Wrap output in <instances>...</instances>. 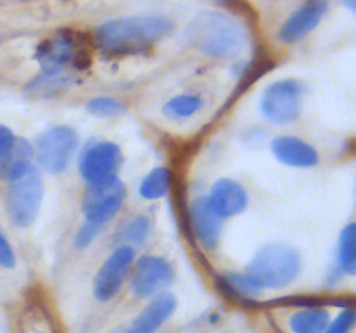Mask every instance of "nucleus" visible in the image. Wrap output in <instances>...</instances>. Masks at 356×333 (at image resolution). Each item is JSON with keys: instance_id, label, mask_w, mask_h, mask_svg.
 Segmentation results:
<instances>
[{"instance_id": "obj_1", "label": "nucleus", "mask_w": 356, "mask_h": 333, "mask_svg": "<svg viewBox=\"0 0 356 333\" xmlns=\"http://www.w3.org/2000/svg\"><path fill=\"white\" fill-rule=\"evenodd\" d=\"M174 23L159 14L120 17L101 24L96 31V44L104 54H141L169 37Z\"/></svg>"}, {"instance_id": "obj_2", "label": "nucleus", "mask_w": 356, "mask_h": 333, "mask_svg": "<svg viewBox=\"0 0 356 333\" xmlns=\"http://www.w3.org/2000/svg\"><path fill=\"white\" fill-rule=\"evenodd\" d=\"M188 40L209 58L233 59L245 51L249 35L235 17L205 10L188 26Z\"/></svg>"}, {"instance_id": "obj_3", "label": "nucleus", "mask_w": 356, "mask_h": 333, "mask_svg": "<svg viewBox=\"0 0 356 333\" xmlns=\"http://www.w3.org/2000/svg\"><path fill=\"white\" fill-rule=\"evenodd\" d=\"M302 269V259L294 246L282 241L261 246L247 266L261 288H285L294 283Z\"/></svg>"}, {"instance_id": "obj_4", "label": "nucleus", "mask_w": 356, "mask_h": 333, "mask_svg": "<svg viewBox=\"0 0 356 333\" xmlns=\"http://www.w3.org/2000/svg\"><path fill=\"white\" fill-rule=\"evenodd\" d=\"M44 200V180L31 163L17 176L9 179L6 193V210L10 222L17 228H28L37 221Z\"/></svg>"}, {"instance_id": "obj_5", "label": "nucleus", "mask_w": 356, "mask_h": 333, "mask_svg": "<svg viewBox=\"0 0 356 333\" xmlns=\"http://www.w3.org/2000/svg\"><path fill=\"white\" fill-rule=\"evenodd\" d=\"M79 149V134L68 125H54L37 137L33 156L38 166L49 173H61Z\"/></svg>"}, {"instance_id": "obj_6", "label": "nucleus", "mask_w": 356, "mask_h": 333, "mask_svg": "<svg viewBox=\"0 0 356 333\" xmlns=\"http://www.w3.org/2000/svg\"><path fill=\"white\" fill-rule=\"evenodd\" d=\"M305 85L298 80H278L264 89L259 110L268 121L275 125H289L301 117Z\"/></svg>"}, {"instance_id": "obj_7", "label": "nucleus", "mask_w": 356, "mask_h": 333, "mask_svg": "<svg viewBox=\"0 0 356 333\" xmlns=\"http://www.w3.org/2000/svg\"><path fill=\"white\" fill-rule=\"evenodd\" d=\"M37 61L44 73H65V68H80L87 61L83 42L72 30H59L45 38L37 49Z\"/></svg>"}, {"instance_id": "obj_8", "label": "nucleus", "mask_w": 356, "mask_h": 333, "mask_svg": "<svg viewBox=\"0 0 356 333\" xmlns=\"http://www.w3.org/2000/svg\"><path fill=\"white\" fill-rule=\"evenodd\" d=\"M125 201V186L118 177H113L104 182L92 184L87 187L82 201V210L86 221L94 224L106 225Z\"/></svg>"}, {"instance_id": "obj_9", "label": "nucleus", "mask_w": 356, "mask_h": 333, "mask_svg": "<svg viewBox=\"0 0 356 333\" xmlns=\"http://www.w3.org/2000/svg\"><path fill=\"white\" fill-rule=\"evenodd\" d=\"M122 165V151L110 141H96L87 146L79 160L80 176L89 186L117 177Z\"/></svg>"}, {"instance_id": "obj_10", "label": "nucleus", "mask_w": 356, "mask_h": 333, "mask_svg": "<svg viewBox=\"0 0 356 333\" xmlns=\"http://www.w3.org/2000/svg\"><path fill=\"white\" fill-rule=\"evenodd\" d=\"M136 253L132 246L122 245L110 253L103 266L97 271L92 283L94 297L101 302H108L120 291L134 264Z\"/></svg>"}, {"instance_id": "obj_11", "label": "nucleus", "mask_w": 356, "mask_h": 333, "mask_svg": "<svg viewBox=\"0 0 356 333\" xmlns=\"http://www.w3.org/2000/svg\"><path fill=\"white\" fill-rule=\"evenodd\" d=\"M174 281V269L163 257L145 255L136 262L132 271V293L139 298L155 297L165 291Z\"/></svg>"}, {"instance_id": "obj_12", "label": "nucleus", "mask_w": 356, "mask_h": 333, "mask_svg": "<svg viewBox=\"0 0 356 333\" xmlns=\"http://www.w3.org/2000/svg\"><path fill=\"white\" fill-rule=\"evenodd\" d=\"M327 9H329L327 0H306V2H302L282 24L280 33H278L280 42L291 45L298 44L302 38L308 37L323 19Z\"/></svg>"}, {"instance_id": "obj_13", "label": "nucleus", "mask_w": 356, "mask_h": 333, "mask_svg": "<svg viewBox=\"0 0 356 333\" xmlns=\"http://www.w3.org/2000/svg\"><path fill=\"white\" fill-rule=\"evenodd\" d=\"M222 221L207 196H198L190 205V224L195 238L209 252L216 250L222 232Z\"/></svg>"}, {"instance_id": "obj_14", "label": "nucleus", "mask_w": 356, "mask_h": 333, "mask_svg": "<svg viewBox=\"0 0 356 333\" xmlns=\"http://www.w3.org/2000/svg\"><path fill=\"white\" fill-rule=\"evenodd\" d=\"M212 208L221 219L235 217L247 208L249 196L245 187L233 179H219L212 184L211 193L207 194Z\"/></svg>"}, {"instance_id": "obj_15", "label": "nucleus", "mask_w": 356, "mask_h": 333, "mask_svg": "<svg viewBox=\"0 0 356 333\" xmlns=\"http://www.w3.org/2000/svg\"><path fill=\"white\" fill-rule=\"evenodd\" d=\"M271 151L275 158L287 166L294 169H312L318 165V151L302 139L294 135H278L271 142Z\"/></svg>"}, {"instance_id": "obj_16", "label": "nucleus", "mask_w": 356, "mask_h": 333, "mask_svg": "<svg viewBox=\"0 0 356 333\" xmlns=\"http://www.w3.org/2000/svg\"><path fill=\"white\" fill-rule=\"evenodd\" d=\"M177 300L169 291L155 295L125 333H155L176 311Z\"/></svg>"}, {"instance_id": "obj_17", "label": "nucleus", "mask_w": 356, "mask_h": 333, "mask_svg": "<svg viewBox=\"0 0 356 333\" xmlns=\"http://www.w3.org/2000/svg\"><path fill=\"white\" fill-rule=\"evenodd\" d=\"M33 146L23 137H14V141L0 153V179H13L14 176L31 165Z\"/></svg>"}, {"instance_id": "obj_18", "label": "nucleus", "mask_w": 356, "mask_h": 333, "mask_svg": "<svg viewBox=\"0 0 356 333\" xmlns=\"http://www.w3.org/2000/svg\"><path fill=\"white\" fill-rule=\"evenodd\" d=\"M330 323V314L323 307H308L298 311L291 318L294 333H323Z\"/></svg>"}, {"instance_id": "obj_19", "label": "nucleus", "mask_w": 356, "mask_h": 333, "mask_svg": "<svg viewBox=\"0 0 356 333\" xmlns=\"http://www.w3.org/2000/svg\"><path fill=\"white\" fill-rule=\"evenodd\" d=\"M337 273L350 274V276L356 273V228L353 222H350L339 234Z\"/></svg>"}, {"instance_id": "obj_20", "label": "nucleus", "mask_w": 356, "mask_h": 333, "mask_svg": "<svg viewBox=\"0 0 356 333\" xmlns=\"http://www.w3.org/2000/svg\"><path fill=\"white\" fill-rule=\"evenodd\" d=\"M170 180H172L170 170L167 166H156L152 172L146 173L145 179L141 180L139 194L145 200H159V198L167 194L170 187Z\"/></svg>"}, {"instance_id": "obj_21", "label": "nucleus", "mask_w": 356, "mask_h": 333, "mask_svg": "<svg viewBox=\"0 0 356 333\" xmlns=\"http://www.w3.org/2000/svg\"><path fill=\"white\" fill-rule=\"evenodd\" d=\"M204 106V99L200 96H193V94H181V96L172 97L163 104V114L169 120H186V118L193 117Z\"/></svg>"}, {"instance_id": "obj_22", "label": "nucleus", "mask_w": 356, "mask_h": 333, "mask_svg": "<svg viewBox=\"0 0 356 333\" xmlns=\"http://www.w3.org/2000/svg\"><path fill=\"white\" fill-rule=\"evenodd\" d=\"M70 82H72V78L66 76L65 73H44V75L31 80L30 85H28V90H30L33 96L52 97L56 96V94L66 90Z\"/></svg>"}, {"instance_id": "obj_23", "label": "nucleus", "mask_w": 356, "mask_h": 333, "mask_svg": "<svg viewBox=\"0 0 356 333\" xmlns=\"http://www.w3.org/2000/svg\"><path fill=\"white\" fill-rule=\"evenodd\" d=\"M149 229H152V221L146 215H136L134 219L129 221L122 234H124V239L127 241V246L134 248V245L145 243V239L149 234Z\"/></svg>"}, {"instance_id": "obj_24", "label": "nucleus", "mask_w": 356, "mask_h": 333, "mask_svg": "<svg viewBox=\"0 0 356 333\" xmlns=\"http://www.w3.org/2000/svg\"><path fill=\"white\" fill-rule=\"evenodd\" d=\"M225 283L232 288L235 293L243 295V297H256L261 293V284L249 276L247 273H228L225 276Z\"/></svg>"}, {"instance_id": "obj_25", "label": "nucleus", "mask_w": 356, "mask_h": 333, "mask_svg": "<svg viewBox=\"0 0 356 333\" xmlns=\"http://www.w3.org/2000/svg\"><path fill=\"white\" fill-rule=\"evenodd\" d=\"M87 111L94 114V117L111 118L120 114L124 111V106L117 99H113V97H94L92 101L87 103Z\"/></svg>"}, {"instance_id": "obj_26", "label": "nucleus", "mask_w": 356, "mask_h": 333, "mask_svg": "<svg viewBox=\"0 0 356 333\" xmlns=\"http://www.w3.org/2000/svg\"><path fill=\"white\" fill-rule=\"evenodd\" d=\"M101 229H103V225L94 224V222H89V221L83 222V225L79 229V232H76V238H75L76 248H80V250L87 248V246H89L90 243L97 238V234L101 232Z\"/></svg>"}, {"instance_id": "obj_27", "label": "nucleus", "mask_w": 356, "mask_h": 333, "mask_svg": "<svg viewBox=\"0 0 356 333\" xmlns=\"http://www.w3.org/2000/svg\"><path fill=\"white\" fill-rule=\"evenodd\" d=\"M355 325V312L353 309H346V311L341 312L332 323H329V326L325 328L323 333H350V330Z\"/></svg>"}, {"instance_id": "obj_28", "label": "nucleus", "mask_w": 356, "mask_h": 333, "mask_svg": "<svg viewBox=\"0 0 356 333\" xmlns=\"http://www.w3.org/2000/svg\"><path fill=\"white\" fill-rule=\"evenodd\" d=\"M16 266V255H14V250L10 246L9 239L6 238L3 231L0 229V267H6V269H13Z\"/></svg>"}, {"instance_id": "obj_29", "label": "nucleus", "mask_w": 356, "mask_h": 333, "mask_svg": "<svg viewBox=\"0 0 356 333\" xmlns=\"http://www.w3.org/2000/svg\"><path fill=\"white\" fill-rule=\"evenodd\" d=\"M14 137H16V135L13 134V130H10V128H7L6 125H0V153H2L3 149H6L7 146L14 141Z\"/></svg>"}, {"instance_id": "obj_30", "label": "nucleus", "mask_w": 356, "mask_h": 333, "mask_svg": "<svg viewBox=\"0 0 356 333\" xmlns=\"http://www.w3.org/2000/svg\"><path fill=\"white\" fill-rule=\"evenodd\" d=\"M221 2H226V0H221Z\"/></svg>"}, {"instance_id": "obj_31", "label": "nucleus", "mask_w": 356, "mask_h": 333, "mask_svg": "<svg viewBox=\"0 0 356 333\" xmlns=\"http://www.w3.org/2000/svg\"><path fill=\"white\" fill-rule=\"evenodd\" d=\"M113 333H115V332H113Z\"/></svg>"}]
</instances>
